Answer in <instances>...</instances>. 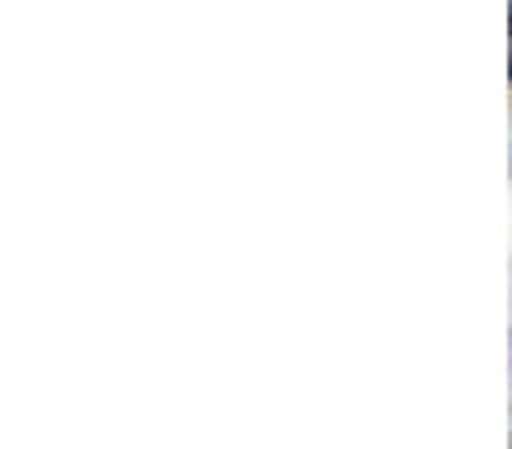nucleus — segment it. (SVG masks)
<instances>
[{
    "label": "nucleus",
    "instance_id": "obj_1",
    "mask_svg": "<svg viewBox=\"0 0 512 449\" xmlns=\"http://www.w3.org/2000/svg\"><path fill=\"white\" fill-rule=\"evenodd\" d=\"M508 72H512V36H508Z\"/></svg>",
    "mask_w": 512,
    "mask_h": 449
},
{
    "label": "nucleus",
    "instance_id": "obj_2",
    "mask_svg": "<svg viewBox=\"0 0 512 449\" xmlns=\"http://www.w3.org/2000/svg\"><path fill=\"white\" fill-rule=\"evenodd\" d=\"M508 18H512V0H508Z\"/></svg>",
    "mask_w": 512,
    "mask_h": 449
}]
</instances>
